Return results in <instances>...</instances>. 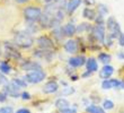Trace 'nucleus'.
<instances>
[{"instance_id":"1","label":"nucleus","mask_w":124,"mask_h":113,"mask_svg":"<svg viewBox=\"0 0 124 113\" xmlns=\"http://www.w3.org/2000/svg\"><path fill=\"white\" fill-rule=\"evenodd\" d=\"M13 43L19 49H31L35 43V39L30 31H19L14 35Z\"/></svg>"},{"instance_id":"2","label":"nucleus","mask_w":124,"mask_h":113,"mask_svg":"<svg viewBox=\"0 0 124 113\" xmlns=\"http://www.w3.org/2000/svg\"><path fill=\"white\" fill-rule=\"evenodd\" d=\"M3 57L6 60H9V61H19L23 59L22 57V53L18 50L16 45L14 44L13 42H8V41H5L3 42V52H2Z\"/></svg>"},{"instance_id":"3","label":"nucleus","mask_w":124,"mask_h":113,"mask_svg":"<svg viewBox=\"0 0 124 113\" xmlns=\"http://www.w3.org/2000/svg\"><path fill=\"white\" fill-rule=\"evenodd\" d=\"M105 26H106V34L109 35L112 39H118V36L122 34V29L121 26L118 24V22L115 19V17L109 16L106 19V23H105Z\"/></svg>"},{"instance_id":"4","label":"nucleus","mask_w":124,"mask_h":113,"mask_svg":"<svg viewBox=\"0 0 124 113\" xmlns=\"http://www.w3.org/2000/svg\"><path fill=\"white\" fill-rule=\"evenodd\" d=\"M42 8L39 6H27L23 10V16L28 23H37L39 18L42 15Z\"/></svg>"},{"instance_id":"5","label":"nucleus","mask_w":124,"mask_h":113,"mask_svg":"<svg viewBox=\"0 0 124 113\" xmlns=\"http://www.w3.org/2000/svg\"><path fill=\"white\" fill-rule=\"evenodd\" d=\"M23 78L28 84H39L44 81V79L46 78V72L43 69H35V70L27 71Z\"/></svg>"},{"instance_id":"6","label":"nucleus","mask_w":124,"mask_h":113,"mask_svg":"<svg viewBox=\"0 0 124 113\" xmlns=\"http://www.w3.org/2000/svg\"><path fill=\"white\" fill-rule=\"evenodd\" d=\"M63 50H64L67 53H69V54H71V55L78 54L80 51L85 52L84 51L85 49L81 48V43L79 42V40L73 39V37L68 39L67 41H64V43H63Z\"/></svg>"},{"instance_id":"7","label":"nucleus","mask_w":124,"mask_h":113,"mask_svg":"<svg viewBox=\"0 0 124 113\" xmlns=\"http://www.w3.org/2000/svg\"><path fill=\"white\" fill-rule=\"evenodd\" d=\"M88 35H90V37L94 40L95 42L103 45V43L105 41V37H106V26L101 25V24H94L92 33L88 34Z\"/></svg>"},{"instance_id":"8","label":"nucleus","mask_w":124,"mask_h":113,"mask_svg":"<svg viewBox=\"0 0 124 113\" xmlns=\"http://www.w3.org/2000/svg\"><path fill=\"white\" fill-rule=\"evenodd\" d=\"M36 45H37V48L44 49V50H54L55 51L58 49L56 42L51 37V35H47V34L39 35L36 39Z\"/></svg>"},{"instance_id":"9","label":"nucleus","mask_w":124,"mask_h":113,"mask_svg":"<svg viewBox=\"0 0 124 113\" xmlns=\"http://www.w3.org/2000/svg\"><path fill=\"white\" fill-rule=\"evenodd\" d=\"M20 89H22V88L16 86V85L14 84V83H11V81H8L7 84H5L2 86V92H5L8 97H13V98H19L20 93H22Z\"/></svg>"},{"instance_id":"10","label":"nucleus","mask_w":124,"mask_h":113,"mask_svg":"<svg viewBox=\"0 0 124 113\" xmlns=\"http://www.w3.org/2000/svg\"><path fill=\"white\" fill-rule=\"evenodd\" d=\"M54 50H44V49H36L35 51L33 52V55L36 59L39 60H45V61L50 62L54 59Z\"/></svg>"},{"instance_id":"11","label":"nucleus","mask_w":124,"mask_h":113,"mask_svg":"<svg viewBox=\"0 0 124 113\" xmlns=\"http://www.w3.org/2000/svg\"><path fill=\"white\" fill-rule=\"evenodd\" d=\"M19 67L23 71H31V70H35V69H42V65L39 63L37 60H22L19 63Z\"/></svg>"},{"instance_id":"12","label":"nucleus","mask_w":124,"mask_h":113,"mask_svg":"<svg viewBox=\"0 0 124 113\" xmlns=\"http://www.w3.org/2000/svg\"><path fill=\"white\" fill-rule=\"evenodd\" d=\"M86 60H87V58H86L84 54L72 55V57H70V58L68 59V66L77 69V68H80V67H82V66H85Z\"/></svg>"},{"instance_id":"13","label":"nucleus","mask_w":124,"mask_h":113,"mask_svg":"<svg viewBox=\"0 0 124 113\" xmlns=\"http://www.w3.org/2000/svg\"><path fill=\"white\" fill-rule=\"evenodd\" d=\"M59 83L56 80H53V79H50L43 85L42 87V92L46 95H50V94H54L59 90Z\"/></svg>"},{"instance_id":"14","label":"nucleus","mask_w":124,"mask_h":113,"mask_svg":"<svg viewBox=\"0 0 124 113\" xmlns=\"http://www.w3.org/2000/svg\"><path fill=\"white\" fill-rule=\"evenodd\" d=\"M114 72H115V68L108 63V65H103V67L99 69L98 76H99L101 80H104V79H109Z\"/></svg>"},{"instance_id":"15","label":"nucleus","mask_w":124,"mask_h":113,"mask_svg":"<svg viewBox=\"0 0 124 113\" xmlns=\"http://www.w3.org/2000/svg\"><path fill=\"white\" fill-rule=\"evenodd\" d=\"M50 35L52 37L56 43H59V44H62V43H64V40L67 39L64 35V33H63V29H62V26H59V27H55V28H52L51 29V33H50Z\"/></svg>"},{"instance_id":"16","label":"nucleus","mask_w":124,"mask_h":113,"mask_svg":"<svg viewBox=\"0 0 124 113\" xmlns=\"http://www.w3.org/2000/svg\"><path fill=\"white\" fill-rule=\"evenodd\" d=\"M62 29H63V33L67 39H71L77 34V25H75L73 23L69 22L67 24L62 26Z\"/></svg>"},{"instance_id":"17","label":"nucleus","mask_w":124,"mask_h":113,"mask_svg":"<svg viewBox=\"0 0 124 113\" xmlns=\"http://www.w3.org/2000/svg\"><path fill=\"white\" fill-rule=\"evenodd\" d=\"M51 17H52V14H49V13H46V11L42 13L41 17H39V20H37V25L39 26V28H42V29L49 28L50 22H51Z\"/></svg>"},{"instance_id":"18","label":"nucleus","mask_w":124,"mask_h":113,"mask_svg":"<svg viewBox=\"0 0 124 113\" xmlns=\"http://www.w3.org/2000/svg\"><path fill=\"white\" fill-rule=\"evenodd\" d=\"M81 3H82V0H69L68 3H67V8H65L67 15L71 16L72 14L78 9Z\"/></svg>"},{"instance_id":"19","label":"nucleus","mask_w":124,"mask_h":113,"mask_svg":"<svg viewBox=\"0 0 124 113\" xmlns=\"http://www.w3.org/2000/svg\"><path fill=\"white\" fill-rule=\"evenodd\" d=\"M54 106L58 111H62V110H65V109H68V107L71 106V103L69 102L67 98L64 97H59V98H56L55 102H54Z\"/></svg>"},{"instance_id":"20","label":"nucleus","mask_w":124,"mask_h":113,"mask_svg":"<svg viewBox=\"0 0 124 113\" xmlns=\"http://www.w3.org/2000/svg\"><path fill=\"white\" fill-rule=\"evenodd\" d=\"M97 10L92 8V7H86L85 9L82 10V16L89 22H94L96 16H97Z\"/></svg>"},{"instance_id":"21","label":"nucleus","mask_w":124,"mask_h":113,"mask_svg":"<svg viewBox=\"0 0 124 113\" xmlns=\"http://www.w3.org/2000/svg\"><path fill=\"white\" fill-rule=\"evenodd\" d=\"M92 29H93V24H90L89 22H82L77 25V34H84V33L90 34Z\"/></svg>"},{"instance_id":"22","label":"nucleus","mask_w":124,"mask_h":113,"mask_svg":"<svg viewBox=\"0 0 124 113\" xmlns=\"http://www.w3.org/2000/svg\"><path fill=\"white\" fill-rule=\"evenodd\" d=\"M86 69L89 71H92V72H96V71H98V61L97 59L94 58V57H89V58H87V60H86Z\"/></svg>"},{"instance_id":"23","label":"nucleus","mask_w":124,"mask_h":113,"mask_svg":"<svg viewBox=\"0 0 124 113\" xmlns=\"http://www.w3.org/2000/svg\"><path fill=\"white\" fill-rule=\"evenodd\" d=\"M86 113H106V110L96 103H90L88 106H86Z\"/></svg>"},{"instance_id":"24","label":"nucleus","mask_w":124,"mask_h":113,"mask_svg":"<svg viewBox=\"0 0 124 113\" xmlns=\"http://www.w3.org/2000/svg\"><path fill=\"white\" fill-rule=\"evenodd\" d=\"M97 60L98 62H101L103 65H108L112 61V55L105 51H101L97 55Z\"/></svg>"},{"instance_id":"25","label":"nucleus","mask_w":124,"mask_h":113,"mask_svg":"<svg viewBox=\"0 0 124 113\" xmlns=\"http://www.w3.org/2000/svg\"><path fill=\"white\" fill-rule=\"evenodd\" d=\"M0 71L2 72V74L5 75H8L13 71V67H11V65H10L9 60H1V62H0Z\"/></svg>"},{"instance_id":"26","label":"nucleus","mask_w":124,"mask_h":113,"mask_svg":"<svg viewBox=\"0 0 124 113\" xmlns=\"http://www.w3.org/2000/svg\"><path fill=\"white\" fill-rule=\"evenodd\" d=\"M11 83H14V84L16 85V86H18L19 88H22V89H24V88L27 87V85H28V83H27L25 79H24L23 77L22 78H17V77H14L11 78Z\"/></svg>"},{"instance_id":"27","label":"nucleus","mask_w":124,"mask_h":113,"mask_svg":"<svg viewBox=\"0 0 124 113\" xmlns=\"http://www.w3.org/2000/svg\"><path fill=\"white\" fill-rule=\"evenodd\" d=\"M101 106L104 107V110L109 111V110H113V109H114L115 104H114V102L111 100H104L103 103H101Z\"/></svg>"},{"instance_id":"28","label":"nucleus","mask_w":124,"mask_h":113,"mask_svg":"<svg viewBox=\"0 0 124 113\" xmlns=\"http://www.w3.org/2000/svg\"><path fill=\"white\" fill-rule=\"evenodd\" d=\"M75 92H76L75 87H72V86H65V87H63V89L61 92V96H69V95L73 94Z\"/></svg>"},{"instance_id":"29","label":"nucleus","mask_w":124,"mask_h":113,"mask_svg":"<svg viewBox=\"0 0 124 113\" xmlns=\"http://www.w3.org/2000/svg\"><path fill=\"white\" fill-rule=\"evenodd\" d=\"M97 13L101 14V15H103V16H106V15L108 14L107 6H105V5H103V3H99V5H97Z\"/></svg>"},{"instance_id":"30","label":"nucleus","mask_w":124,"mask_h":113,"mask_svg":"<svg viewBox=\"0 0 124 113\" xmlns=\"http://www.w3.org/2000/svg\"><path fill=\"white\" fill-rule=\"evenodd\" d=\"M59 113H78V105L77 104H72L70 107L65 109L62 111H58Z\"/></svg>"},{"instance_id":"31","label":"nucleus","mask_w":124,"mask_h":113,"mask_svg":"<svg viewBox=\"0 0 124 113\" xmlns=\"http://www.w3.org/2000/svg\"><path fill=\"white\" fill-rule=\"evenodd\" d=\"M113 41H114V39H112L111 36L106 34V37H105V41H104V43H103V46L106 49H109L112 45H113V43H114Z\"/></svg>"},{"instance_id":"32","label":"nucleus","mask_w":124,"mask_h":113,"mask_svg":"<svg viewBox=\"0 0 124 113\" xmlns=\"http://www.w3.org/2000/svg\"><path fill=\"white\" fill-rule=\"evenodd\" d=\"M109 81H111L112 88L120 89V83H121V80H120V79H117V78H109Z\"/></svg>"},{"instance_id":"33","label":"nucleus","mask_w":124,"mask_h":113,"mask_svg":"<svg viewBox=\"0 0 124 113\" xmlns=\"http://www.w3.org/2000/svg\"><path fill=\"white\" fill-rule=\"evenodd\" d=\"M20 98H22L23 101H31L33 98V96L31 95V93H28V92H26V90H24V92L20 93Z\"/></svg>"},{"instance_id":"34","label":"nucleus","mask_w":124,"mask_h":113,"mask_svg":"<svg viewBox=\"0 0 124 113\" xmlns=\"http://www.w3.org/2000/svg\"><path fill=\"white\" fill-rule=\"evenodd\" d=\"M13 106H10V105H5V106H1L0 107V113H14Z\"/></svg>"},{"instance_id":"35","label":"nucleus","mask_w":124,"mask_h":113,"mask_svg":"<svg viewBox=\"0 0 124 113\" xmlns=\"http://www.w3.org/2000/svg\"><path fill=\"white\" fill-rule=\"evenodd\" d=\"M101 88L103 89H112V85H111V81L109 79H104V80L101 81Z\"/></svg>"},{"instance_id":"36","label":"nucleus","mask_w":124,"mask_h":113,"mask_svg":"<svg viewBox=\"0 0 124 113\" xmlns=\"http://www.w3.org/2000/svg\"><path fill=\"white\" fill-rule=\"evenodd\" d=\"M8 83V78H7V75L2 74L1 71H0V86H3L5 84Z\"/></svg>"},{"instance_id":"37","label":"nucleus","mask_w":124,"mask_h":113,"mask_svg":"<svg viewBox=\"0 0 124 113\" xmlns=\"http://www.w3.org/2000/svg\"><path fill=\"white\" fill-rule=\"evenodd\" d=\"M93 74H94V72H92V71H89V70H87V69H86V70L84 71V72H82L81 75H80V77L84 78V79H87V78L92 77Z\"/></svg>"},{"instance_id":"38","label":"nucleus","mask_w":124,"mask_h":113,"mask_svg":"<svg viewBox=\"0 0 124 113\" xmlns=\"http://www.w3.org/2000/svg\"><path fill=\"white\" fill-rule=\"evenodd\" d=\"M7 98H8L7 94L1 90V92H0V103H5V102L7 101Z\"/></svg>"},{"instance_id":"39","label":"nucleus","mask_w":124,"mask_h":113,"mask_svg":"<svg viewBox=\"0 0 124 113\" xmlns=\"http://www.w3.org/2000/svg\"><path fill=\"white\" fill-rule=\"evenodd\" d=\"M69 78H70V80H71V81H77L79 78H80V75H78V74H76V72H73V74L69 75Z\"/></svg>"},{"instance_id":"40","label":"nucleus","mask_w":124,"mask_h":113,"mask_svg":"<svg viewBox=\"0 0 124 113\" xmlns=\"http://www.w3.org/2000/svg\"><path fill=\"white\" fill-rule=\"evenodd\" d=\"M14 113H32L27 107H20V109H18L17 111H15Z\"/></svg>"},{"instance_id":"41","label":"nucleus","mask_w":124,"mask_h":113,"mask_svg":"<svg viewBox=\"0 0 124 113\" xmlns=\"http://www.w3.org/2000/svg\"><path fill=\"white\" fill-rule=\"evenodd\" d=\"M117 41H118V44L121 45V46H124V33H122L121 35L118 36Z\"/></svg>"},{"instance_id":"42","label":"nucleus","mask_w":124,"mask_h":113,"mask_svg":"<svg viewBox=\"0 0 124 113\" xmlns=\"http://www.w3.org/2000/svg\"><path fill=\"white\" fill-rule=\"evenodd\" d=\"M84 2H85L86 6H93L95 5V0H82Z\"/></svg>"},{"instance_id":"43","label":"nucleus","mask_w":124,"mask_h":113,"mask_svg":"<svg viewBox=\"0 0 124 113\" xmlns=\"http://www.w3.org/2000/svg\"><path fill=\"white\" fill-rule=\"evenodd\" d=\"M117 58L118 60H124V51H120L117 53Z\"/></svg>"},{"instance_id":"44","label":"nucleus","mask_w":124,"mask_h":113,"mask_svg":"<svg viewBox=\"0 0 124 113\" xmlns=\"http://www.w3.org/2000/svg\"><path fill=\"white\" fill-rule=\"evenodd\" d=\"M82 103H84L85 106H88L89 104H90V100H89V97L88 98H84V100H82Z\"/></svg>"},{"instance_id":"45","label":"nucleus","mask_w":124,"mask_h":113,"mask_svg":"<svg viewBox=\"0 0 124 113\" xmlns=\"http://www.w3.org/2000/svg\"><path fill=\"white\" fill-rule=\"evenodd\" d=\"M17 3H19V5H23V3H26V2H28L30 0H15Z\"/></svg>"},{"instance_id":"46","label":"nucleus","mask_w":124,"mask_h":113,"mask_svg":"<svg viewBox=\"0 0 124 113\" xmlns=\"http://www.w3.org/2000/svg\"><path fill=\"white\" fill-rule=\"evenodd\" d=\"M60 84L62 85V86H68V83H67V81H64V80H60Z\"/></svg>"},{"instance_id":"47","label":"nucleus","mask_w":124,"mask_h":113,"mask_svg":"<svg viewBox=\"0 0 124 113\" xmlns=\"http://www.w3.org/2000/svg\"><path fill=\"white\" fill-rule=\"evenodd\" d=\"M120 89H124V80H121L120 83Z\"/></svg>"},{"instance_id":"48","label":"nucleus","mask_w":124,"mask_h":113,"mask_svg":"<svg viewBox=\"0 0 124 113\" xmlns=\"http://www.w3.org/2000/svg\"><path fill=\"white\" fill-rule=\"evenodd\" d=\"M54 1H56V0H44V2L47 5V3H52V2H54Z\"/></svg>"},{"instance_id":"49","label":"nucleus","mask_w":124,"mask_h":113,"mask_svg":"<svg viewBox=\"0 0 124 113\" xmlns=\"http://www.w3.org/2000/svg\"><path fill=\"white\" fill-rule=\"evenodd\" d=\"M0 55H1V52H0Z\"/></svg>"},{"instance_id":"50","label":"nucleus","mask_w":124,"mask_h":113,"mask_svg":"<svg viewBox=\"0 0 124 113\" xmlns=\"http://www.w3.org/2000/svg\"><path fill=\"white\" fill-rule=\"evenodd\" d=\"M0 62H1V60H0Z\"/></svg>"}]
</instances>
